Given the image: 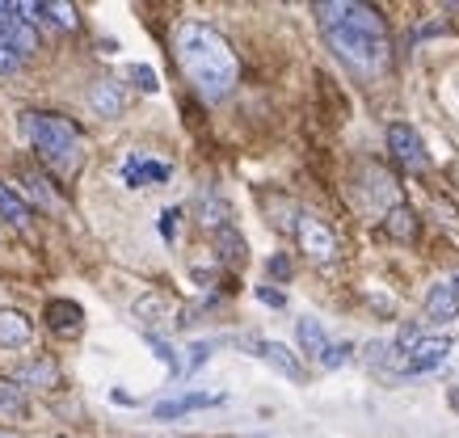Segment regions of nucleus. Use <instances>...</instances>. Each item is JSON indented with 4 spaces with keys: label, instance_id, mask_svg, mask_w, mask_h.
<instances>
[{
    "label": "nucleus",
    "instance_id": "obj_1",
    "mask_svg": "<svg viewBox=\"0 0 459 438\" xmlns=\"http://www.w3.org/2000/svg\"><path fill=\"white\" fill-rule=\"evenodd\" d=\"M316 21L325 30L329 47L354 72L376 76V72L388 68V59H392L388 30H384V17L371 4H359V0H320Z\"/></svg>",
    "mask_w": 459,
    "mask_h": 438
},
{
    "label": "nucleus",
    "instance_id": "obj_2",
    "mask_svg": "<svg viewBox=\"0 0 459 438\" xmlns=\"http://www.w3.org/2000/svg\"><path fill=\"white\" fill-rule=\"evenodd\" d=\"M173 56H178L186 81L198 89V98L223 101L237 89V81H240L237 51L207 21H181L178 34H173Z\"/></svg>",
    "mask_w": 459,
    "mask_h": 438
},
{
    "label": "nucleus",
    "instance_id": "obj_3",
    "mask_svg": "<svg viewBox=\"0 0 459 438\" xmlns=\"http://www.w3.org/2000/svg\"><path fill=\"white\" fill-rule=\"evenodd\" d=\"M26 135L34 143V152L59 173V177H72L81 169L84 160V143H81V131L72 127L68 118L59 114H26Z\"/></svg>",
    "mask_w": 459,
    "mask_h": 438
},
{
    "label": "nucleus",
    "instance_id": "obj_4",
    "mask_svg": "<svg viewBox=\"0 0 459 438\" xmlns=\"http://www.w3.org/2000/svg\"><path fill=\"white\" fill-rule=\"evenodd\" d=\"M295 236H299V249H304L312 262H320V266L337 257V236L320 224L316 215H299V219H295Z\"/></svg>",
    "mask_w": 459,
    "mask_h": 438
},
{
    "label": "nucleus",
    "instance_id": "obj_5",
    "mask_svg": "<svg viewBox=\"0 0 459 438\" xmlns=\"http://www.w3.org/2000/svg\"><path fill=\"white\" fill-rule=\"evenodd\" d=\"M0 47H9L17 59L39 51V39H34L26 17H17V4H0Z\"/></svg>",
    "mask_w": 459,
    "mask_h": 438
},
{
    "label": "nucleus",
    "instance_id": "obj_6",
    "mask_svg": "<svg viewBox=\"0 0 459 438\" xmlns=\"http://www.w3.org/2000/svg\"><path fill=\"white\" fill-rule=\"evenodd\" d=\"M388 148L396 152V160H401L404 169H426L430 165V156H426V143H421V135L409 123H392L388 127Z\"/></svg>",
    "mask_w": 459,
    "mask_h": 438
},
{
    "label": "nucleus",
    "instance_id": "obj_7",
    "mask_svg": "<svg viewBox=\"0 0 459 438\" xmlns=\"http://www.w3.org/2000/svg\"><path fill=\"white\" fill-rule=\"evenodd\" d=\"M446 354H451V341H446V338H418V341H413V350L404 354L401 375H426V371L443 367Z\"/></svg>",
    "mask_w": 459,
    "mask_h": 438
},
{
    "label": "nucleus",
    "instance_id": "obj_8",
    "mask_svg": "<svg viewBox=\"0 0 459 438\" xmlns=\"http://www.w3.org/2000/svg\"><path fill=\"white\" fill-rule=\"evenodd\" d=\"M249 346L262 354V358H265V363H270L274 371H282V375H287L291 383H304V367H299V358H295V354L287 350L282 341H249Z\"/></svg>",
    "mask_w": 459,
    "mask_h": 438
},
{
    "label": "nucleus",
    "instance_id": "obj_9",
    "mask_svg": "<svg viewBox=\"0 0 459 438\" xmlns=\"http://www.w3.org/2000/svg\"><path fill=\"white\" fill-rule=\"evenodd\" d=\"M211 405H223V392H186V396H178V400H160V405H156V417L169 422V417H186V413L211 409Z\"/></svg>",
    "mask_w": 459,
    "mask_h": 438
},
{
    "label": "nucleus",
    "instance_id": "obj_10",
    "mask_svg": "<svg viewBox=\"0 0 459 438\" xmlns=\"http://www.w3.org/2000/svg\"><path fill=\"white\" fill-rule=\"evenodd\" d=\"M89 106H93L98 118H123L126 98L114 81H98V85H89Z\"/></svg>",
    "mask_w": 459,
    "mask_h": 438
},
{
    "label": "nucleus",
    "instance_id": "obj_11",
    "mask_svg": "<svg viewBox=\"0 0 459 438\" xmlns=\"http://www.w3.org/2000/svg\"><path fill=\"white\" fill-rule=\"evenodd\" d=\"M42 321L56 329V333H76L84 325V312L81 304H72V299H51L47 308H42Z\"/></svg>",
    "mask_w": 459,
    "mask_h": 438
},
{
    "label": "nucleus",
    "instance_id": "obj_12",
    "mask_svg": "<svg viewBox=\"0 0 459 438\" xmlns=\"http://www.w3.org/2000/svg\"><path fill=\"white\" fill-rule=\"evenodd\" d=\"M135 316H140L143 325H165V321L178 316V304L169 296H160V291H148V296L135 299Z\"/></svg>",
    "mask_w": 459,
    "mask_h": 438
},
{
    "label": "nucleus",
    "instance_id": "obj_13",
    "mask_svg": "<svg viewBox=\"0 0 459 438\" xmlns=\"http://www.w3.org/2000/svg\"><path fill=\"white\" fill-rule=\"evenodd\" d=\"M34 325H30L26 312L17 308H0V346H26Z\"/></svg>",
    "mask_w": 459,
    "mask_h": 438
},
{
    "label": "nucleus",
    "instance_id": "obj_14",
    "mask_svg": "<svg viewBox=\"0 0 459 438\" xmlns=\"http://www.w3.org/2000/svg\"><path fill=\"white\" fill-rule=\"evenodd\" d=\"M295 338H299L304 354H312L316 363L329 354V346H333V341H329V333H325V325H320V321H312V316H304V321L295 325Z\"/></svg>",
    "mask_w": 459,
    "mask_h": 438
},
{
    "label": "nucleus",
    "instance_id": "obj_15",
    "mask_svg": "<svg viewBox=\"0 0 459 438\" xmlns=\"http://www.w3.org/2000/svg\"><path fill=\"white\" fill-rule=\"evenodd\" d=\"M426 312H430L434 321H451V316L459 312V287L455 283L434 287L430 296H426Z\"/></svg>",
    "mask_w": 459,
    "mask_h": 438
},
{
    "label": "nucleus",
    "instance_id": "obj_16",
    "mask_svg": "<svg viewBox=\"0 0 459 438\" xmlns=\"http://www.w3.org/2000/svg\"><path fill=\"white\" fill-rule=\"evenodd\" d=\"M384 232H388L392 241H413L418 236V215L409 211V207H392L388 219H384Z\"/></svg>",
    "mask_w": 459,
    "mask_h": 438
},
{
    "label": "nucleus",
    "instance_id": "obj_17",
    "mask_svg": "<svg viewBox=\"0 0 459 438\" xmlns=\"http://www.w3.org/2000/svg\"><path fill=\"white\" fill-rule=\"evenodd\" d=\"M126 185H143V182H165L169 177V165H156V160H140V156H131L126 160Z\"/></svg>",
    "mask_w": 459,
    "mask_h": 438
},
{
    "label": "nucleus",
    "instance_id": "obj_18",
    "mask_svg": "<svg viewBox=\"0 0 459 438\" xmlns=\"http://www.w3.org/2000/svg\"><path fill=\"white\" fill-rule=\"evenodd\" d=\"M0 215H4L13 228H22V232L30 228V207L13 194V190H9V185H0Z\"/></svg>",
    "mask_w": 459,
    "mask_h": 438
},
{
    "label": "nucleus",
    "instance_id": "obj_19",
    "mask_svg": "<svg viewBox=\"0 0 459 438\" xmlns=\"http://www.w3.org/2000/svg\"><path fill=\"white\" fill-rule=\"evenodd\" d=\"M22 383H39V388H56L59 383V371L56 363H30V367H22V375H17Z\"/></svg>",
    "mask_w": 459,
    "mask_h": 438
},
{
    "label": "nucleus",
    "instance_id": "obj_20",
    "mask_svg": "<svg viewBox=\"0 0 459 438\" xmlns=\"http://www.w3.org/2000/svg\"><path fill=\"white\" fill-rule=\"evenodd\" d=\"M215 245H220V257H223V262H232V266H240V262H245V241H240L232 228L215 232Z\"/></svg>",
    "mask_w": 459,
    "mask_h": 438
},
{
    "label": "nucleus",
    "instance_id": "obj_21",
    "mask_svg": "<svg viewBox=\"0 0 459 438\" xmlns=\"http://www.w3.org/2000/svg\"><path fill=\"white\" fill-rule=\"evenodd\" d=\"M0 413L4 417H26V400H22L13 380H0Z\"/></svg>",
    "mask_w": 459,
    "mask_h": 438
},
{
    "label": "nucleus",
    "instance_id": "obj_22",
    "mask_svg": "<svg viewBox=\"0 0 459 438\" xmlns=\"http://www.w3.org/2000/svg\"><path fill=\"white\" fill-rule=\"evenodd\" d=\"M203 228H215V232H223L228 228V202L215 194L203 198Z\"/></svg>",
    "mask_w": 459,
    "mask_h": 438
},
{
    "label": "nucleus",
    "instance_id": "obj_23",
    "mask_svg": "<svg viewBox=\"0 0 459 438\" xmlns=\"http://www.w3.org/2000/svg\"><path fill=\"white\" fill-rule=\"evenodd\" d=\"M148 346H152V350H156V358H160V363H165V367L173 371V375H178V371H181V363H178V354H173V346H169V341H160V338H156V333H148Z\"/></svg>",
    "mask_w": 459,
    "mask_h": 438
},
{
    "label": "nucleus",
    "instance_id": "obj_24",
    "mask_svg": "<svg viewBox=\"0 0 459 438\" xmlns=\"http://www.w3.org/2000/svg\"><path fill=\"white\" fill-rule=\"evenodd\" d=\"M42 13H51V17H56V26H64V30L76 26V9H72V4H59V0H51V4H42Z\"/></svg>",
    "mask_w": 459,
    "mask_h": 438
},
{
    "label": "nucleus",
    "instance_id": "obj_25",
    "mask_svg": "<svg viewBox=\"0 0 459 438\" xmlns=\"http://www.w3.org/2000/svg\"><path fill=\"white\" fill-rule=\"evenodd\" d=\"M131 81H135L143 93H156V89H160V81H156V72L148 68V64H131Z\"/></svg>",
    "mask_w": 459,
    "mask_h": 438
},
{
    "label": "nucleus",
    "instance_id": "obj_26",
    "mask_svg": "<svg viewBox=\"0 0 459 438\" xmlns=\"http://www.w3.org/2000/svg\"><path fill=\"white\" fill-rule=\"evenodd\" d=\"M350 354H354V346H350V341H342V346H329V354H325V358H320V367H342V363H346Z\"/></svg>",
    "mask_w": 459,
    "mask_h": 438
},
{
    "label": "nucleus",
    "instance_id": "obj_27",
    "mask_svg": "<svg viewBox=\"0 0 459 438\" xmlns=\"http://www.w3.org/2000/svg\"><path fill=\"white\" fill-rule=\"evenodd\" d=\"M178 219H181L178 207H169V211L160 215V232H165V241H173V236H178Z\"/></svg>",
    "mask_w": 459,
    "mask_h": 438
},
{
    "label": "nucleus",
    "instance_id": "obj_28",
    "mask_svg": "<svg viewBox=\"0 0 459 438\" xmlns=\"http://www.w3.org/2000/svg\"><path fill=\"white\" fill-rule=\"evenodd\" d=\"M207 358H211V341H195V346H190V371L203 367Z\"/></svg>",
    "mask_w": 459,
    "mask_h": 438
},
{
    "label": "nucleus",
    "instance_id": "obj_29",
    "mask_svg": "<svg viewBox=\"0 0 459 438\" xmlns=\"http://www.w3.org/2000/svg\"><path fill=\"white\" fill-rule=\"evenodd\" d=\"M257 299H262V304H270V308H282V304H287V296H282V291H274V287H257Z\"/></svg>",
    "mask_w": 459,
    "mask_h": 438
},
{
    "label": "nucleus",
    "instance_id": "obj_30",
    "mask_svg": "<svg viewBox=\"0 0 459 438\" xmlns=\"http://www.w3.org/2000/svg\"><path fill=\"white\" fill-rule=\"evenodd\" d=\"M22 68V59L9 51V47H0V76H9V72H17Z\"/></svg>",
    "mask_w": 459,
    "mask_h": 438
},
{
    "label": "nucleus",
    "instance_id": "obj_31",
    "mask_svg": "<svg viewBox=\"0 0 459 438\" xmlns=\"http://www.w3.org/2000/svg\"><path fill=\"white\" fill-rule=\"evenodd\" d=\"M270 274L274 279H291V262L287 257H270Z\"/></svg>",
    "mask_w": 459,
    "mask_h": 438
},
{
    "label": "nucleus",
    "instance_id": "obj_32",
    "mask_svg": "<svg viewBox=\"0 0 459 438\" xmlns=\"http://www.w3.org/2000/svg\"><path fill=\"white\" fill-rule=\"evenodd\" d=\"M451 405H455V409H459V392H451Z\"/></svg>",
    "mask_w": 459,
    "mask_h": 438
},
{
    "label": "nucleus",
    "instance_id": "obj_33",
    "mask_svg": "<svg viewBox=\"0 0 459 438\" xmlns=\"http://www.w3.org/2000/svg\"><path fill=\"white\" fill-rule=\"evenodd\" d=\"M455 287H459V279H455Z\"/></svg>",
    "mask_w": 459,
    "mask_h": 438
}]
</instances>
